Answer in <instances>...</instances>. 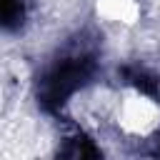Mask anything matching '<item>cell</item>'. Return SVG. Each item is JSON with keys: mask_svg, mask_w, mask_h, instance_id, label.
Wrapping results in <instances>:
<instances>
[{"mask_svg": "<svg viewBox=\"0 0 160 160\" xmlns=\"http://www.w3.org/2000/svg\"><path fill=\"white\" fill-rule=\"evenodd\" d=\"M120 135L130 140H145L160 128V102L140 88H125L118 92L112 118Z\"/></svg>", "mask_w": 160, "mask_h": 160, "instance_id": "cell-1", "label": "cell"}, {"mask_svg": "<svg viewBox=\"0 0 160 160\" xmlns=\"http://www.w3.org/2000/svg\"><path fill=\"white\" fill-rule=\"evenodd\" d=\"M95 18L118 30H132L142 20L140 0H92Z\"/></svg>", "mask_w": 160, "mask_h": 160, "instance_id": "cell-2", "label": "cell"}]
</instances>
